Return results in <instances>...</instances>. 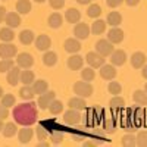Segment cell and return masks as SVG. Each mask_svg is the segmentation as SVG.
<instances>
[{
	"instance_id": "1",
	"label": "cell",
	"mask_w": 147,
	"mask_h": 147,
	"mask_svg": "<svg viewBox=\"0 0 147 147\" xmlns=\"http://www.w3.org/2000/svg\"><path fill=\"white\" fill-rule=\"evenodd\" d=\"M13 116L15 122L22 127H31L32 124H35L37 121V103L31 102V103H21L18 106H15L13 109Z\"/></svg>"
},
{
	"instance_id": "2",
	"label": "cell",
	"mask_w": 147,
	"mask_h": 147,
	"mask_svg": "<svg viewBox=\"0 0 147 147\" xmlns=\"http://www.w3.org/2000/svg\"><path fill=\"white\" fill-rule=\"evenodd\" d=\"M103 113L105 110L99 106V107H90L85 110V115L82 116L84 119V124L85 127H94V125H99L100 122L103 121Z\"/></svg>"
},
{
	"instance_id": "3",
	"label": "cell",
	"mask_w": 147,
	"mask_h": 147,
	"mask_svg": "<svg viewBox=\"0 0 147 147\" xmlns=\"http://www.w3.org/2000/svg\"><path fill=\"white\" fill-rule=\"evenodd\" d=\"M74 93L80 97H84V99H87L93 94V85L88 82V81H77L74 84Z\"/></svg>"
},
{
	"instance_id": "4",
	"label": "cell",
	"mask_w": 147,
	"mask_h": 147,
	"mask_svg": "<svg viewBox=\"0 0 147 147\" xmlns=\"http://www.w3.org/2000/svg\"><path fill=\"white\" fill-rule=\"evenodd\" d=\"M113 46H115V44L110 43L107 38H102V40H99V41L96 43V52L100 53L103 57H107V56L112 55V52L115 50Z\"/></svg>"
},
{
	"instance_id": "5",
	"label": "cell",
	"mask_w": 147,
	"mask_h": 147,
	"mask_svg": "<svg viewBox=\"0 0 147 147\" xmlns=\"http://www.w3.org/2000/svg\"><path fill=\"white\" fill-rule=\"evenodd\" d=\"M18 55V47L12 43H3L0 44V57L2 59H13Z\"/></svg>"
},
{
	"instance_id": "6",
	"label": "cell",
	"mask_w": 147,
	"mask_h": 147,
	"mask_svg": "<svg viewBox=\"0 0 147 147\" xmlns=\"http://www.w3.org/2000/svg\"><path fill=\"white\" fill-rule=\"evenodd\" d=\"M90 34H91V30H90V27L85 22L75 24V27H74V35H75V38H78V40H87L90 37Z\"/></svg>"
},
{
	"instance_id": "7",
	"label": "cell",
	"mask_w": 147,
	"mask_h": 147,
	"mask_svg": "<svg viewBox=\"0 0 147 147\" xmlns=\"http://www.w3.org/2000/svg\"><path fill=\"white\" fill-rule=\"evenodd\" d=\"M81 119H82V115L77 109L69 107V110H66V112L63 113V122L66 125H77V124H80Z\"/></svg>"
},
{
	"instance_id": "8",
	"label": "cell",
	"mask_w": 147,
	"mask_h": 147,
	"mask_svg": "<svg viewBox=\"0 0 147 147\" xmlns=\"http://www.w3.org/2000/svg\"><path fill=\"white\" fill-rule=\"evenodd\" d=\"M105 59L100 53L97 52H88L87 56H85V62L88 63V66L91 68H100L102 65H105Z\"/></svg>"
},
{
	"instance_id": "9",
	"label": "cell",
	"mask_w": 147,
	"mask_h": 147,
	"mask_svg": "<svg viewBox=\"0 0 147 147\" xmlns=\"http://www.w3.org/2000/svg\"><path fill=\"white\" fill-rule=\"evenodd\" d=\"M56 99V93L55 91H46V93H43V94H40L38 96V102H37V106H38L40 109H49V106H50V103L53 102Z\"/></svg>"
},
{
	"instance_id": "10",
	"label": "cell",
	"mask_w": 147,
	"mask_h": 147,
	"mask_svg": "<svg viewBox=\"0 0 147 147\" xmlns=\"http://www.w3.org/2000/svg\"><path fill=\"white\" fill-rule=\"evenodd\" d=\"M16 65L22 69H30L34 65V57L27 52L19 53V55H16Z\"/></svg>"
},
{
	"instance_id": "11",
	"label": "cell",
	"mask_w": 147,
	"mask_h": 147,
	"mask_svg": "<svg viewBox=\"0 0 147 147\" xmlns=\"http://www.w3.org/2000/svg\"><path fill=\"white\" fill-rule=\"evenodd\" d=\"M34 46H35V49L37 50H40V52H47L49 49H50V46H52V40H50V37L49 35H46V34H41V35H38L37 38L34 40Z\"/></svg>"
},
{
	"instance_id": "12",
	"label": "cell",
	"mask_w": 147,
	"mask_h": 147,
	"mask_svg": "<svg viewBox=\"0 0 147 147\" xmlns=\"http://www.w3.org/2000/svg\"><path fill=\"white\" fill-rule=\"evenodd\" d=\"M110 62H112V65H115V66H122L127 62L125 50H122V49H116V50H113L112 55H110Z\"/></svg>"
},
{
	"instance_id": "13",
	"label": "cell",
	"mask_w": 147,
	"mask_h": 147,
	"mask_svg": "<svg viewBox=\"0 0 147 147\" xmlns=\"http://www.w3.org/2000/svg\"><path fill=\"white\" fill-rule=\"evenodd\" d=\"M7 75H6V80H7V84L9 85H18V82H21V68L16 65L13 66L12 69H9L7 72Z\"/></svg>"
},
{
	"instance_id": "14",
	"label": "cell",
	"mask_w": 147,
	"mask_h": 147,
	"mask_svg": "<svg viewBox=\"0 0 147 147\" xmlns=\"http://www.w3.org/2000/svg\"><path fill=\"white\" fill-rule=\"evenodd\" d=\"M66 63H68V68L71 71H80L84 66V57L80 56V55H77V53H74L72 56H69Z\"/></svg>"
},
{
	"instance_id": "15",
	"label": "cell",
	"mask_w": 147,
	"mask_h": 147,
	"mask_svg": "<svg viewBox=\"0 0 147 147\" xmlns=\"http://www.w3.org/2000/svg\"><path fill=\"white\" fill-rule=\"evenodd\" d=\"M63 47H65V50L71 55L74 53H78L81 50V43L78 38H74V37H71V38H66L65 43H63Z\"/></svg>"
},
{
	"instance_id": "16",
	"label": "cell",
	"mask_w": 147,
	"mask_h": 147,
	"mask_svg": "<svg viewBox=\"0 0 147 147\" xmlns=\"http://www.w3.org/2000/svg\"><path fill=\"white\" fill-rule=\"evenodd\" d=\"M107 40L113 44H119L124 40V31L118 27H112V30H109L107 32Z\"/></svg>"
},
{
	"instance_id": "17",
	"label": "cell",
	"mask_w": 147,
	"mask_h": 147,
	"mask_svg": "<svg viewBox=\"0 0 147 147\" xmlns=\"http://www.w3.org/2000/svg\"><path fill=\"white\" fill-rule=\"evenodd\" d=\"M146 60H147V56L143 52H136L131 56V66L134 69H141L146 63Z\"/></svg>"
},
{
	"instance_id": "18",
	"label": "cell",
	"mask_w": 147,
	"mask_h": 147,
	"mask_svg": "<svg viewBox=\"0 0 147 147\" xmlns=\"http://www.w3.org/2000/svg\"><path fill=\"white\" fill-rule=\"evenodd\" d=\"M100 77L103 80H113L116 77V68L115 65H109V63H105L100 66Z\"/></svg>"
},
{
	"instance_id": "19",
	"label": "cell",
	"mask_w": 147,
	"mask_h": 147,
	"mask_svg": "<svg viewBox=\"0 0 147 147\" xmlns=\"http://www.w3.org/2000/svg\"><path fill=\"white\" fill-rule=\"evenodd\" d=\"M5 22L10 28H18L22 21H21V16H19L18 12H7L6 16H5Z\"/></svg>"
},
{
	"instance_id": "20",
	"label": "cell",
	"mask_w": 147,
	"mask_h": 147,
	"mask_svg": "<svg viewBox=\"0 0 147 147\" xmlns=\"http://www.w3.org/2000/svg\"><path fill=\"white\" fill-rule=\"evenodd\" d=\"M32 136H34V129L30 128V127H24V128L18 129V140H19L22 144L30 143L31 138H32Z\"/></svg>"
},
{
	"instance_id": "21",
	"label": "cell",
	"mask_w": 147,
	"mask_h": 147,
	"mask_svg": "<svg viewBox=\"0 0 147 147\" xmlns=\"http://www.w3.org/2000/svg\"><path fill=\"white\" fill-rule=\"evenodd\" d=\"M63 18H65V21L69 22V24H78V22L81 21V13H80L78 9L71 7V9H66Z\"/></svg>"
},
{
	"instance_id": "22",
	"label": "cell",
	"mask_w": 147,
	"mask_h": 147,
	"mask_svg": "<svg viewBox=\"0 0 147 147\" xmlns=\"http://www.w3.org/2000/svg\"><path fill=\"white\" fill-rule=\"evenodd\" d=\"M68 106H69L71 109H77V110H80V112H81V110H84V109H87V105H85V99H84V97H80V96L69 99Z\"/></svg>"
},
{
	"instance_id": "23",
	"label": "cell",
	"mask_w": 147,
	"mask_h": 147,
	"mask_svg": "<svg viewBox=\"0 0 147 147\" xmlns=\"http://www.w3.org/2000/svg\"><path fill=\"white\" fill-rule=\"evenodd\" d=\"M63 16L59 13V12H53V13L47 18V24H49V27L50 28H59V27H62V22H63Z\"/></svg>"
},
{
	"instance_id": "24",
	"label": "cell",
	"mask_w": 147,
	"mask_h": 147,
	"mask_svg": "<svg viewBox=\"0 0 147 147\" xmlns=\"http://www.w3.org/2000/svg\"><path fill=\"white\" fill-rule=\"evenodd\" d=\"M102 127H103V129L106 131V134H113L115 131H116V121H115V118H112V116H105L103 118V121H102Z\"/></svg>"
},
{
	"instance_id": "25",
	"label": "cell",
	"mask_w": 147,
	"mask_h": 147,
	"mask_svg": "<svg viewBox=\"0 0 147 147\" xmlns=\"http://www.w3.org/2000/svg\"><path fill=\"white\" fill-rule=\"evenodd\" d=\"M35 81V74L31 69H22L21 71V82L24 85H32Z\"/></svg>"
},
{
	"instance_id": "26",
	"label": "cell",
	"mask_w": 147,
	"mask_h": 147,
	"mask_svg": "<svg viewBox=\"0 0 147 147\" xmlns=\"http://www.w3.org/2000/svg\"><path fill=\"white\" fill-rule=\"evenodd\" d=\"M121 22H122V15L119 12L113 10V12H109L107 13L106 24H109L110 27H118V25H121Z\"/></svg>"
},
{
	"instance_id": "27",
	"label": "cell",
	"mask_w": 147,
	"mask_h": 147,
	"mask_svg": "<svg viewBox=\"0 0 147 147\" xmlns=\"http://www.w3.org/2000/svg\"><path fill=\"white\" fill-rule=\"evenodd\" d=\"M106 21H102V19H99L97 18V21H94L93 22V25L90 27V30H91V34H94V35H100V34H103L105 31H106Z\"/></svg>"
},
{
	"instance_id": "28",
	"label": "cell",
	"mask_w": 147,
	"mask_h": 147,
	"mask_svg": "<svg viewBox=\"0 0 147 147\" xmlns=\"http://www.w3.org/2000/svg\"><path fill=\"white\" fill-rule=\"evenodd\" d=\"M13 38H15L13 28H10V27H3V28H0V40H2L3 43H10Z\"/></svg>"
},
{
	"instance_id": "29",
	"label": "cell",
	"mask_w": 147,
	"mask_h": 147,
	"mask_svg": "<svg viewBox=\"0 0 147 147\" xmlns=\"http://www.w3.org/2000/svg\"><path fill=\"white\" fill-rule=\"evenodd\" d=\"M34 40H35V37H34V32H32L31 30H24V31L19 32V41H21V44L28 46V44H31Z\"/></svg>"
},
{
	"instance_id": "30",
	"label": "cell",
	"mask_w": 147,
	"mask_h": 147,
	"mask_svg": "<svg viewBox=\"0 0 147 147\" xmlns=\"http://www.w3.org/2000/svg\"><path fill=\"white\" fill-rule=\"evenodd\" d=\"M32 90H34V93L35 94H43V93H46L47 90H49V84H47V81H44V80H35L34 82H32Z\"/></svg>"
},
{
	"instance_id": "31",
	"label": "cell",
	"mask_w": 147,
	"mask_h": 147,
	"mask_svg": "<svg viewBox=\"0 0 147 147\" xmlns=\"http://www.w3.org/2000/svg\"><path fill=\"white\" fill-rule=\"evenodd\" d=\"M31 2L30 0H18L16 2V12L19 15H27L31 12Z\"/></svg>"
},
{
	"instance_id": "32",
	"label": "cell",
	"mask_w": 147,
	"mask_h": 147,
	"mask_svg": "<svg viewBox=\"0 0 147 147\" xmlns=\"http://www.w3.org/2000/svg\"><path fill=\"white\" fill-rule=\"evenodd\" d=\"M132 100L140 106H146L147 105V93L144 90H136L132 93Z\"/></svg>"
},
{
	"instance_id": "33",
	"label": "cell",
	"mask_w": 147,
	"mask_h": 147,
	"mask_svg": "<svg viewBox=\"0 0 147 147\" xmlns=\"http://www.w3.org/2000/svg\"><path fill=\"white\" fill-rule=\"evenodd\" d=\"M56 62H57V55L55 53V52H44V55H43V63L46 65V66H55L56 65Z\"/></svg>"
},
{
	"instance_id": "34",
	"label": "cell",
	"mask_w": 147,
	"mask_h": 147,
	"mask_svg": "<svg viewBox=\"0 0 147 147\" xmlns=\"http://www.w3.org/2000/svg\"><path fill=\"white\" fill-rule=\"evenodd\" d=\"M34 96H35V93H34L31 85H24V87L19 90V97L24 99V100H30L31 102L34 99Z\"/></svg>"
},
{
	"instance_id": "35",
	"label": "cell",
	"mask_w": 147,
	"mask_h": 147,
	"mask_svg": "<svg viewBox=\"0 0 147 147\" xmlns=\"http://www.w3.org/2000/svg\"><path fill=\"white\" fill-rule=\"evenodd\" d=\"M15 134H18V127H16V122H7V124L3 127V136L10 138L13 137Z\"/></svg>"
},
{
	"instance_id": "36",
	"label": "cell",
	"mask_w": 147,
	"mask_h": 147,
	"mask_svg": "<svg viewBox=\"0 0 147 147\" xmlns=\"http://www.w3.org/2000/svg\"><path fill=\"white\" fill-rule=\"evenodd\" d=\"M81 78L84 80V81H88V82H91L94 78H96V71H94V68H82L81 69Z\"/></svg>"
},
{
	"instance_id": "37",
	"label": "cell",
	"mask_w": 147,
	"mask_h": 147,
	"mask_svg": "<svg viewBox=\"0 0 147 147\" xmlns=\"http://www.w3.org/2000/svg\"><path fill=\"white\" fill-rule=\"evenodd\" d=\"M100 15H102V7L99 5H91L90 3V6L87 9V16L88 18H93V19H97Z\"/></svg>"
},
{
	"instance_id": "38",
	"label": "cell",
	"mask_w": 147,
	"mask_h": 147,
	"mask_svg": "<svg viewBox=\"0 0 147 147\" xmlns=\"http://www.w3.org/2000/svg\"><path fill=\"white\" fill-rule=\"evenodd\" d=\"M49 110H50V113L52 115H60L62 113V110H63V103L60 102V100H53L50 103V106H49Z\"/></svg>"
},
{
	"instance_id": "39",
	"label": "cell",
	"mask_w": 147,
	"mask_h": 147,
	"mask_svg": "<svg viewBox=\"0 0 147 147\" xmlns=\"http://www.w3.org/2000/svg\"><path fill=\"white\" fill-rule=\"evenodd\" d=\"M124 105H125V100L122 99L119 94L118 96H113L112 99H110V102H109V106L112 107V109H115V110L122 109V107H124Z\"/></svg>"
},
{
	"instance_id": "40",
	"label": "cell",
	"mask_w": 147,
	"mask_h": 147,
	"mask_svg": "<svg viewBox=\"0 0 147 147\" xmlns=\"http://www.w3.org/2000/svg\"><path fill=\"white\" fill-rule=\"evenodd\" d=\"M71 136H72V140H75V141H82V140L87 138V131L80 127V128H77V129H74Z\"/></svg>"
},
{
	"instance_id": "41",
	"label": "cell",
	"mask_w": 147,
	"mask_h": 147,
	"mask_svg": "<svg viewBox=\"0 0 147 147\" xmlns=\"http://www.w3.org/2000/svg\"><path fill=\"white\" fill-rule=\"evenodd\" d=\"M107 91L112 94V96H118V94H121V91H122V85H121L118 81H110L109 85H107Z\"/></svg>"
},
{
	"instance_id": "42",
	"label": "cell",
	"mask_w": 147,
	"mask_h": 147,
	"mask_svg": "<svg viewBox=\"0 0 147 147\" xmlns=\"http://www.w3.org/2000/svg\"><path fill=\"white\" fill-rule=\"evenodd\" d=\"M3 106H6V107H15V103H16V100H15V96L13 94H3V97L0 99Z\"/></svg>"
},
{
	"instance_id": "43",
	"label": "cell",
	"mask_w": 147,
	"mask_h": 147,
	"mask_svg": "<svg viewBox=\"0 0 147 147\" xmlns=\"http://www.w3.org/2000/svg\"><path fill=\"white\" fill-rule=\"evenodd\" d=\"M15 66V62L13 59H2L0 60V72H7L9 69H12Z\"/></svg>"
},
{
	"instance_id": "44",
	"label": "cell",
	"mask_w": 147,
	"mask_h": 147,
	"mask_svg": "<svg viewBox=\"0 0 147 147\" xmlns=\"http://www.w3.org/2000/svg\"><path fill=\"white\" fill-rule=\"evenodd\" d=\"M136 146L147 147V131H140L136 136Z\"/></svg>"
},
{
	"instance_id": "45",
	"label": "cell",
	"mask_w": 147,
	"mask_h": 147,
	"mask_svg": "<svg viewBox=\"0 0 147 147\" xmlns=\"http://www.w3.org/2000/svg\"><path fill=\"white\" fill-rule=\"evenodd\" d=\"M50 138H52L53 144H60L63 141V138H65V132L63 131H52Z\"/></svg>"
},
{
	"instance_id": "46",
	"label": "cell",
	"mask_w": 147,
	"mask_h": 147,
	"mask_svg": "<svg viewBox=\"0 0 147 147\" xmlns=\"http://www.w3.org/2000/svg\"><path fill=\"white\" fill-rule=\"evenodd\" d=\"M122 146L134 147L136 146V136H132V134H125V136L122 137Z\"/></svg>"
},
{
	"instance_id": "47",
	"label": "cell",
	"mask_w": 147,
	"mask_h": 147,
	"mask_svg": "<svg viewBox=\"0 0 147 147\" xmlns=\"http://www.w3.org/2000/svg\"><path fill=\"white\" fill-rule=\"evenodd\" d=\"M35 134H37V137H38V140L41 141V140H46L50 132L44 128V125H38V127L35 128Z\"/></svg>"
},
{
	"instance_id": "48",
	"label": "cell",
	"mask_w": 147,
	"mask_h": 147,
	"mask_svg": "<svg viewBox=\"0 0 147 147\" xmlns=\"http://www.w3.org/2000/svg\"><path fill=\"white\" fill-rule=\"evenodd\" d=\"M49 3H50V7L52 9H62L65 6V0H49Z\"/></svg>"
},
{
	"instance_id": "49",
	"label": "cell",
	"mask_w": 147,
	"mask_h": 147,
	"mask_svg": "<svg viewBox=\"0 0 147 147\" xmlns=\"http://www.w3.org/2000/svg\"><path fill=\"white\" fill-rule=\"evenodd\" d=\"M122 3H124V0H106V5L109 7H112V9H116L118 6H121Z\"/></svg>"
},
{
	"instance_id": "50",
	"label": "cell",
	"mask_w": 147,
	"mask_h": 147,
	"mask_svg": "<svg viewBox=\"0 0 147 147\" xmlns=\"http://www.w3.org/2000/svg\"><path fill=\"white\" fill-rule=\"evenodd\" d=\"M9 115H10V113H9V107H6V106H3L2 103H0V118L6 119Z\"/></svg>"
},
{
	"instance_id": "51",
	"label": "cell",
	"mask_w": 147,
	"mask_h": 147,
	"mask_svg": "<svg viewBox=\"0 0 147 147\" xmlns=\"http://www.w3.org/2000/svg\"><path fill=\"white\" fill-rule=\"evenodd\" d=\"M102 141L100 140H87V141H84V146H87V147H93V146H100Z\"/></svg>"
},
{
	"instance_id": "52",
	"label": "cell",
	"mask_w": 147,
	"mask_h": 147,
	"mask_svg": "<svg viewBox=\"0 0 147 147\" xmlns=\"http://www.w3.org/2000/svg\"><path fill=\"white\" fill-rule=\"evenodd\" d=\"M93 136L103 138V137L106 136V131H105V129H99V128H94V129H93Z\"/></svg>"
},
{
	"instance_id": "53",
	"label": "cell",
	"mask_w": 147,
	"mask_h": 147,
	"mask_svg": "<svg viewBox=\"0 0 147 147\" xmlns=\"http://www.w3.org/2000/svg\"><path fill=\"white\" fill-rule=\"evenodd\" d=\"M6 7H3V6H0V22H5V16H6Z\"/></svg>"
},
{
	"instance_id": "54",
	"label": "cell",
	"mask_w": 147,
	"mask_h": 147,
	"mask_svg": "<svg viewBox=\"0 0 147 147\" xmlns=\"http://www.w3.org/2000/svg\"><path fill=\"white\" fill-rule=\"evenodd\" d=\"M124 2L128 5V6H137L140 3V0H124Z\"/></svg>"
},
{
	"instance_id": "55",
	"label": "cell",
	"mask_w": 147,
	"mask_h": 147,
	"mask_svg": "<svg viewBox=\"0 0 147 147\" xmlns=\"http://www.w3.org/2000/svg\"><path fill=\"white\" fill-rule=\"evenodd\" d=\"M141 77L144 80H147V63H144V66L141 68Z\"/></svg>"
},
{
	"instance_id": "56",
	"label": "cell",
	"mask_w": 147,
	"mask_h": 147,
	"mask_svg": "<svg viewBox=\"0 0 147 147\" xmlns=\"http://www.w3.org/2000/svg\"><path fill=\"white\" fill-rule=\"evenodd\" d=\"M77 3H80V5H90L91 0H77Z\"/></svg>"
},
{
	"instance_id": "57",
	"label": "cell",
	"mask_w": 147,
	"mask_h": 147,
	"mask_svg": "<svg viewBox=\"0 0 147 147\" xmlns=\"http://www.w3.org/2000/svg\"><path fill=\"white\" fill-rule=\"evenodd\" d=\"M37 146H41V147H47V146H49V144H47V143H46V141H43V140H41V141H40V143H38V144H37Z\"/></svg>"
},
{
	"instance_id": "58",
	"label": "cell",
	"mask_w": 147,
	"mask_h": 147,
	"mask_svg": "<svg viewBox=\"0 0 147 147\" xmlns=\"http://www.w3.org/2000/svg\"><path fill=\"white\" fill-rule=\"evenodd\" d=\"M3 127H5V125H3V119H2V118H0V132H2V131H3Z\"/></svg>"
},
{
	"instance_id": "59",
	"label": "cell",
	"mask_w": 147,
	"mask_h": 147,
	"mask_svg": "<svg viewBox=\"0 0 147 147\" xmlns=\"http://www.w3.org/2000/svg\"><path fill=\"white\" fill-rule=\"evenodd\" d=\"M2 97H3V88L0 87V99H2Z\"/></svg>"
},
{
	"instance_id": "60",
	"label": "cell",
	"mask_w": 147,
	"mask_h": 147,
	"mask_svg": "<svg viewBox=\"0 0 147 147\" xmlns=\"http://www.w3.org/2000/svg\"><path fill=\"white\" fill-rule=\"evenodd\" d=\"M34 2H37V3H44L46 0H34Z\"/></svg>"
},
{
	"instance_id": "61",
	"label": "cell",
	"mask_w": 147,
	"mask_h": 147,
	"mask_svg": "<svg viewBox=\"0 0 147 147\" xmlns=\"http://www.w3.org/2000/svg\"><path fill=\"white\" fill-rule=\"evenodd\" d=\"M144 91L147 93V82H146V85H144Z\"/></svg>"
},
{
	"instance_id": "62",
	"label": "cell",
	"mask_w": 147,
	"mask_h": 147,
	"mask_svg": "<svg viewBox=\"0 0 147 147\" xmlns=\"http://www.w3.org/2000/svg\"><path fill=\"white\" fill-rule=\"evenodd\" d=\"M3 2H6V0H3Z\"/></svg>"
}]
</instances>
